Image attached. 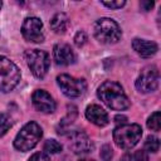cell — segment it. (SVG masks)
<instances>
[{
    "label": "cell",
    "instance_id": "44dd1931",
    "mask_svg": "<svg viewBox=\"0 0 161 161\" xmlns=\"http://www.w3.org/2000/svg\"><path fill=\"white\" fill-rule=\"evenodd\" d=\"M99 156H101V158H102L103 161H111L112 157H113V152H112L111 146H109V145H104V146H102Z\"/></svg>",
    "mask_w": 161,
    "mask_h": 161
},
{
    "label": "cell",
    "instance_id": "5bb4252c",
    "mask_svg": "<svg viewBox=\"0 0 161 161\" xmlns=\"http://www.w3.org/2000/svg\"><path fill=\"white\" fill-rule=\"evenodd\" d=\"M132 48L138 55H141L143 58H150V57L155 55L158 50V47L155 42H151L147 39H141V38H135L132 40Z\"/></svg>",
    "mask_w": 161,
    "mask_h": 161
},
{
    "label": "cell",
    "instance_id": "8992f818",
    "mask_svg": "<svg viewBox=\"0 0 161 161\" xmlns=\"http://www.w3.org/2000/svg\"><path fill=\"white\" fill-rule=\"evenodd\" d=\"M24 58L29 69L36 78L42 79L45 77L50 67V57L47 52L40 49H29L25 52Z\"/></svg>",
    "mask_w": 161,
    "mask_h": 161
},
{
    "label": "cell",
    "instance_id": "83f0119b",
    "mask_svg": "<svg viewBox=\"0 0 161 161\" xmlns=\"http://www.w3.org/2000/svg\"><path fill=\"white\" fill-rule=\"evenodd\" d=\"M1 6H3V3H1V1H0V9H1Z\"/></svg>",
    "mask_w": 161,
    "mask_h": 161
},
{
    "label": "cell",
    "instance_id": "ffe728a7",
    "mask_svg": "<svg viewBox=\"0 0 161 161\" xmlns=\"http://www.w3.org/2000/svg\"><path fill=\"white\" fill-rule=\"evenodd\" d=\"M43 148L45 153H58L62 151V145L55 140H47Z\"/></svg>",
    "mask_w": 161,
    "mask_h": 161
},
{
    "label": "cell",
    "instance_id": "484cf974",
    "mask_svg": "<svg viewBox=\"0 0 161 161\" xmlns=\"http://www.w3.org/2000/svg\"><path fill=\"white\" fill-rule=\"evenodd\" d=\"M126 119H127V118H126L125 116H116V117H114V121H116V123H118V126H119V125H123Z\"/></svg>",
    "mask_w": 161,
    "mask_h": 161
},
{
    "label": "cell",
    "instance_id": "7c38bea8",
    "mask_svg": "<svg viewBox=\"0 0 161 161\" xmlns=\"http://www.w3.org/2000/svg\"><path fill=\"white\" fill-rule=\"evenodd\" d=\"M53 58L58 65L67 67L75 62V53L73 52L70 45L64 43H58L53 48Z\"/></svg>",
    "mask_w": 161,
    "mask_h": 161
},
{
    "label": "cell",
    "instance_id": "7402d4cb",
    "mask_svg": "<svg viewBox=\"0 0 161 161\" xmlns=\"http://www.w3.org/2000/svg\"><path fill=\"white\" fill-rule=\"evenodd\" d=\"M86 42H87V35H86V33L84 31H78L77 34H75V36H74V43H75V45L77 47H83L84 44H86Z\"/></svg>",
    "mask_w": 161,
    "mask_h": 161
},
{
    "label": "cell",
    "instance_id": "5b68a950",
    "mask_svg": "<svg viewBox=\"0 0 161 161\" xmlns=\"http://www.w3.org/2000/svg\"><path fill=\"white\" fill-rule=\"evenodd\" d=\"M21 74L18 65L6 57L0 55V91L11 92L20 82Z\"/></svg>",
    "mask_w": 161,
    "mask_h": 161
},
{
    "label": "cell",
    "instance_id": "4fadbf2b",
    "mask_svg": "<svg viewBox=\"0 0 161 161\" xmlns=\"http://www.w3.org/2000/svg\"><path fill=\"white\" fill-rule=\"evenodd\" d=\"M86 118L98 127H104L109 123L108 113L98 104H89L86 108Z\"/></svg>",
    "mask_w": 161,
    "mask_h": 161
},
{
    "label": "cell",
    "instance_id": "cb8c5ba5",
    "mask_svg": "<svg viewBox=\"0 0 161 161\" xmlns=\"http://www.w3.org/2000/svg\"><path fill=\"white\" fill-rule=\"evenodd\" d=\"M102 5L109 8V9H121L122 6L126 5V1L118 0V1H102Z\"/></svg>",
    "mask_w": 161,
    "mask_h": 161
},
{
    "label": "cell",
    "instance_id": "6da1fadb",
    "mask_svg": "<svg viewBox=\"0 0 161 161\" xmlns=\"http://www.w3.org/2000/svg\"><path fill=\"white\" fill-rule=\"evenodd\" d=\"M98 98L113 111H125L130 107V99L121 84L113 80L103 82L97 89Z\"/></svg>",
    "mask_w": 161,
    "mask_h": 161
},
{
    "label": "cell",
    "instance_id": "9c48e42d",
    "mask_svg": "<svg viewBox=\"0 0 161 161\" xmlns=\"http://www.w3.org/2000/svg\"><path fill=\"white\" fill-rule=\"evenodd\" d=\"M21 34L26 42L30 43H42L44 42V28L43 23L39 18L29 16L23 21Z\"/></svg>",
    "mask_w": 161,
    "mask_h": 161
},
{
    "label": "cell",
    "instance_id": "30bf717a",
    "mask_svg": "<svg viewBox=\"0 0 161 161\" xmlns=\"http://www.w3.org/2000/svg\"><path fill=\"white\" fill-rule=\"evenodd\" d=\"M69 148L74 153L80 155V153L92 152V150L94 148V145L84 131L75 130L69 135Z\"/></svg>",
    "mask_w": 161,
    "mask_h": 161
},
{
    "label": "cell",
    "instance_id": "52a82bcc",
    "mask_svg": "<svg viewBox=\"0 0 161 161\" xmlns=\"http://www.w3.org/2000/svg\"><path fill=\"white\" fill-rule=\"evenodd\" d=\"M57 84L68 98H77L84 94L87 83L83 78H75L69 74H60L57 77Z\"/></svg>",
    "mask_w": 161,
    "mask_h": 161
},
{
    "label": "cell",
    "instance_id": "8fae6325",
    "mask_svg": "<svg viewBox=\"0 0 161 161\" xmlns=\"http://www.w3.org/2000/svg\"><path fill=\"white\" fill-rule=\"evenodd\" d=\"M31 103L34 108L42 113H53L55 111V101L44 89H36L31 94Z\"/></svg>",
    "mask_w": 161,
    "mask_h": 161
},
{
    "label": "cell",
    "instance_id": "3957f363",
    "mask_svg": "<svg viewBox=\"0 0 161 161\" xmlns=\"http://www.w3.org/2000/svg\"><path fill=\"white\" fill-rule=\"evenodd\" d=\"M142 136V128L137 123H123L113 130L114 143L123 150L135 147Z\"/></svg>",
    "mask_w": 161,
    "mask_h": 161
},
{
    "label": "cell",
    "instance_id": "7a4b0ae2",
    "mask_svg": "<svg viewBox=\"0 0 161 161\" xmlns=\"http://www.w3.org/2000/svg\"><path fill=\"white\" fill-rule=\"evenodd\" d=\"M42 136H43L42 127L36 122L30 121L15 136L14 147L18 151H21V152L30 151L31 148H34L38 145V142L40 141Z\"/></svg>",
    "mask_w": 161,
    "mask_h": 161
},
{
    "label": "cell",
    "instance_id": "ba28073f",
    "mask_svg": "<svg viewBox=\"0 0 161 161\" xmlns=\"http://www.w3.org/2000/svg\"><path fill=\"white\" fill-rule=\"evenodd\" d=\"M160 83V73L156 65L145 67L136 79V88L141 93H151L157 89Z\"/></svg>",
    "mask_w": 161,
    "mask_h": 161
},
{
    "label": "cell",
    "instance_id": "2e32d148",
    "mask_svg": "<svg viewBox=\"0 0 161 161\" xmlns=\"http://www.w3.org/2000/svg\"><path fill=\"white\" fill-rule=\"evenodd\" d=\"M121 161H148V156H147L146 151L137 150V151H133V152L125 153Z\"/></svg>",
    "mask_w": 161,
    "mask_h": 161
},
{
    "label": "cell",
    "instance_id": "d6986e66",
    "mask_svg": "<svg viewBox=\"0 0 161 161\" xmlns=\"http://www.w3.org/2000/svg\"><path fill=\"white\" fill-rule=\"evenodd\" d=\"M11 126H13L11 117L9 114H6V113H1L0 114V137L4 136L9 131V128Z\"/></svg>",
    "mask_w": 161,
    "mask_h": 161
},
{
    "label": "cell",
    "instance_id": "e0dca14e",
    "mask_svg": "<svg viewBox=\"0 0 161 161\" xmlns=\"http://www.w3.org/2000/svg\"><path fill=\"white\" fill-rule=\"evenodd\" d=\"M143 151L147 152H157L160 148V140L156 136H148L143 145Z\"/></svg>",
    "mask_w": 161,
    "mask_h": 161
},
{
    "label": "cell",
    "instance_id": "277c9868",
    "mask_svg": "<svg viewBox=\"0 0 161 161\" xmlns=\"http://www.w3.org/2000/svg\"><path fill=\"white\" fill-rule=\"evenodd\" d=\"M94 38L102 44H114L122 36L119 25L109 18H101L93 25Z\"/></svg>",
    "mask_w": 161,
    "mask_h": 161
},
{
    "label": "cell",
    "instance_id": "d4e9b609",
    "mask_svg": "<svg viewBox=\"0 0 161 161\" xmlns=\"http://www.w3.org/2000/svg\"><path fill=\"white\" fill-rule=\"evenodd\" d=\"M140 5H141V8H142L145 11H148V10H151V9L153 8L155 3H153V1H141Z\"/></svg>",
    "mask_w": 161,
    "mask_h": 161
},
{
    "label": "cell",
    "instance_id": "4316f807",
    "mask_svg": "<svg viewBox=\"0 0 161 161\" xmlns=\"http://www.w3.org/2000/svg\"><path fill=\"white\" fill-rule=\"evenodd\" d=\"M80 161H93V160H87V158H84V160H80Z\"/></svg>",
    "mask_w": 161,
    "mask_h": 161
},
{
    "label": "cell",
    "instance_id": "9a60e30c",
    "mask_svg": "<svg viewBox=\"0 0 161 161\" xmlns=\"http://www.w3.org/2000/svg\"><path fill=\"white\" fill-rule=\"evenodd\" d=\"M69 26V18L64 13H57L50 19V28L57 34H64Z\"/></svg>",
    "mask_w": 161,
    "mask_h": 161
},
{
    "label": "cell",
    "instance_id": "603a6c76",
    "mask_svg": "<svg viewBox=\"0 0 161 161\" xmlns=\"http://www.w3.org/2000/svg\"><path fill=\"white\" fill-rule=\"evenodd\" d=\"M28 161H50V157L45 152H35L30 156Z\"/></svg>",
    "mask_w": 161,
    "mask_h": 161
},
{
    "label": "cell",
    "instance_id": "ac0fdd59",
    "mask_svg": "<svg viewBox=\"0 0 161 161\" xmlns=\"http://www.w3.org/2000/svg\"><path fill=\"white\" fill-rule=\"evenodd\" d=\"M147 127L152 131H160V127H161V117H160V112L156 111L153 112L148 119H147Z\"/></svg>",
    "mask_w": 161,
    "mask_h": 161
}]
</instances>
